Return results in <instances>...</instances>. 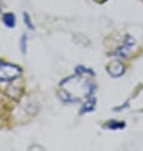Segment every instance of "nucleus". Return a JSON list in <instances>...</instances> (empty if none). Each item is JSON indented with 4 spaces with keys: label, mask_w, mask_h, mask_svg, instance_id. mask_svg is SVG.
<instances>
[{
    "label": "nucleus",
    "mask_w": 143,
    "mask_h": 151,
    "mask_svg": "<svg viewBox=\"0 0 143 151\" xmlns=\"http://www.w3.org/2000/svg\"><path fill=\"white\" fill-rule=\"evenodd\" d=\"M104 127L108 128V129H114V131H117V129H123L125 127V123L122 122V121L110 119V121H108V122L104 124Z\"/></svg>",
    "instance_id": "39448f33"
},
{
    "label": "nucleus",
    "mask_w": 143,
    "mask_h": 151,
    "mask_svg": "<svg viewBox=\"0 0 143 151\" xmlns=\"http://www.w3.org/2000/svg\"><path fill=\"white\" fill-rule=\"evenodd\" d=\"M23 15H24V22H26V24L28 26V28H29V29H34V26H33V23H32L31 18H29L28 13H24Z\"/></svg>",
    "instance_id": "6e6552de"
},
{
    "label": "nucleus",
    "mask_w": 143,
    "mask_h": 151,
    "mask_svg": "<svg viewBox=\"0 0 143 151\" xmlns=\"http://www.w3.org/2000/svg\"><path fill=\"white\" fill-rule=\"evenodd\" d=\"M107 71L108 74L110 75L112 78H120L123 76L124 73H125V66L123 65V62L119 61V60H114L112 61L110 64L107 66Z\"/></svg>",
    "instance_id": "7ed1b4c3"
},
{
    "label": "nucleus",
    "mask_w": 143,
    "mask_h": 151,
    "mask_svg": "<svg viewBox=\"0 0 143 151\" xmlns=\"http://www.w3.org/2000/svg\"><path fill=\"white\" fill-rule=\"evenodd\" d=\"M27 36L23 35L22 37H20V42H19V46H20V51H22L23 53L27 52Z\"/></svg>",
    "instance_id": "0eeeda50"
},
{
    "label": "nucleus",
    "mask_w": 143,
    "mask_h": 151,
    "mask_svg": "<svg viewBox=\"0 0 143 151\" xmlns=\"http://www.w3.org/2000/svg\"><path fill=\"white\" fill-rule=\"evenodd\" d=\"M95 106H96V99L91 95V96H89V98L85 99V102H84V104H82L80 113H89V112H92V111L95 109Z\"/></svg>",
    "instance_id": "20e7f679"
},
{
    "label": "nucleus",
    "mask_w": 143,
    "mask_h": 151,
    "mask_svg": "<svg viewBox=\"0 0 143 151\" xmlns=\"http://www.w3.org/2000/svg\"><path fill=\"white\" fill-rule=\"evenodd\" d=\"M134 43H136V41H134L133 37H130L129 35H128V36H125L123 45H120L114 52H112V55L118 56V57H120V58L127 57V56H128V53L130 52V50L133 48Z\"/></svg>",
    "instance_id": "f03ea898"
},
{
    "label": "nucleus",
    "mask_w": 143,
    "mask_h": 151,
    "mask_svg": "<svg viewBox=\"0 0 143 151\" xmlns=\"http://www.w3.org/2000/svg\"><path fill=\"white\" fill-rule=\"evenodd\" d=\"M22 75V69L18 65L1 62L0 64V81H13Z\"/></svg>",
    "instance_id": "f257e3e1"
},
{
    "label": "nucleus",
    "mask_w": 143,
    "mask_h": 151,
    "mask_svg": "<svg viewBox=\"0 0 143 151\" xmlns=\"http://www.w3.org/2000/svg\"><path fill=\"white\" fill-rule=\"evenodd\" d=\"M1 62H3V61H1V60H0V64H1Z\"/></svg>",
    "instance_id": "1a4fd4ad"
},
{
    "label": "nucleus",
    "mask_w": 143,
    "mask_h": 151,
    "mask_svg": "<svg viewBox=\"0 0 143 151\" xmlns=\"http://www.w3.org/2000/svg\"><path fill=\"white\" fill-rule=\"evenodd\" d=\"M3 23L8 28H14L15 26V15L13 13H5L3 14Z\"/></svg>",
    "instance_id": "423d86ee"
}]
</instances>
